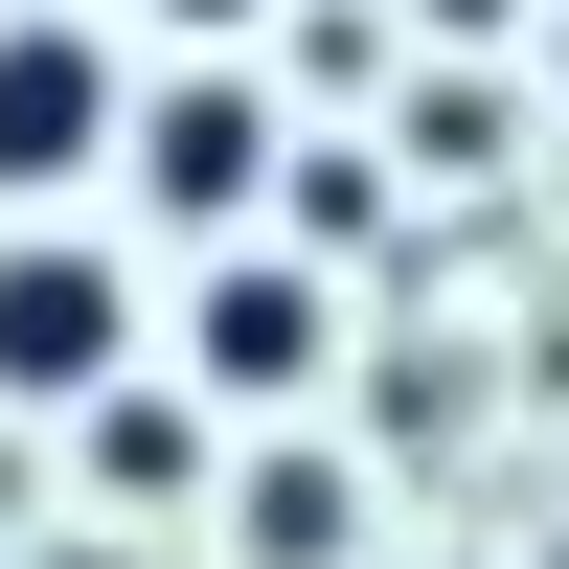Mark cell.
Segmentation results:
<instances>
[{"label":"cell","instance_id":"ba28073f","mask_svg":"<svg viewBox=\"0 0 569 569\" xmlns=\"http://www.w3.org/2000/svg\"><path fill=\"white\" fill-rule=\"evenodd\" d=\"M273 206H297L319 251H365V228H388V182H365V160H273Z\"/></svg>","mask_w":569,"mask_h":569},{"label":"cell","instance_id":"7c38bea8","mask_svg":"<svg viewBox=\"0 0 569 569\" xmlns=\"http://www.w3.org/2000/svg\"><path fill=\"white\" fill-rule=\"evenodd\" d=\"M547 46H569V0H547Z\"/></svg>","mask_w":569,"mask_h":569},{"label":"cell","instance_id":"277c9868","mask_svg":"<svg viewBox=\"0 0 569 569\" xmlns=\"http://www.w3.org/2000/svg\"><path fill=\"white\" fill-rule=\"evenodd\" d=\"M319 365H342V297H319L297 251H206V297H182V388H206V410H297Z\"/></svg>","mask_w":569,"mask_h":569},{"label":"cell","instance_id":"30bf717a","mask_svg":"<svg viewBox=\"0 0 569 569\" xmlns=\"http://www.w3.org/2000/svg\"><path fill=\"white\" fill-rule=\"evenodd\" d=\"M410 23H456V46H501V23H547V0H410Z\"/></svg>","mask_w":569,"mask_h":569},{"label":"cell","instance_id":"3957f363","mask_svg":"<svg viewBox=\"0 0 569 569\" xmlns=\"http://www.w3.org/2000/svg\"><path fill=\"white\" fill-rule=\"evenodd\" d=\"M114 114H137V69H114L91 23H46V0H23V23H0V228L69 206V182L114 160Z\"/></svg>","mask_w":569,"mask_h":569},{"label":"cell","instance_id":"5b68a950","mask_svg":"<svg viewBox=\"0 0 569 569\" xmlns=\"http://www.w3.org/2000/svg\"><path fill=\"white\" fill-rule=\"evenodd\" d=\"M228 547H251V569H365V456L273 433L251 479H228Z\"/></svg>","mask_w":569,"mask_h":569},{"label":"cell","instance_id":"8fae6325","mask_svg":"<svg viewBox=\"0 0 569 569\" xmlns=\"http://www.w3.org/2000/svg\"><path fill=\"white\" fill-rule=\"evenodd\" d=\"M46 569H137V547H46Z\"/></svg>","mask_w":569,"mask_h":569},{"label":"cell","instance_id":"6da1fadb","mask_svg":"<svg viewBox=\"0 0 569 569\" xmlns=\"http://www.w3.org/2000/svg\"><path fill=\"white\" fill-rule=\"evenodd\" d=\"M273 160H297V114H273V69H160V91L114 114V182H137L160 228H206V251H251Z\"/></svg>","mask_w":569,"mask_h":569},{"label":"cell","instance_id":"52a82bcc","mask_svg":"<svg viewBox=\"0 0 569 569\" xmlns=\"http://www.w3.org/2000/svg\"><path fill=\"white\" fill-rule=\"evenodd\" d=\"M410 160H433V182H479V160H501V91H479V69H433V91H410Z\"/></svg>","mask_w":569,"mask_h":569},{"label":"cell","instance_id":"9c48e42d","mask_svg":"<svg viewBox=\"0 0 569 569\" xmlns=\"http://www.w3.org/2000/svg\"><path fill=\"white\" fill-rule=\"evenodd\" d=\"M160 23H182V46H206V69H228V46H251V23H273V0H160Z\"/></svg>","mask_w":569,"mask_h":569},{"label":"cell","instance_id":"8992f818","mask_svg":"<svg viewBox=\"0 0 569 569\" xmlns=\"http://www.w3.org/2000/svg\"><path fill=\"white\" fill-rule=\"evenodd\" d=\"M69 456H91L114 501H182V479H206V388H91V410H69Z\"/></svg>","mask_w":569,"mask_h":569},{"label":"cell","instance_id":"7a4b0ae2","mask_svg":"<svg viewBox=\"0 0 569 569\" xmlns=\"http://www.w3.org/2000/svg\"><path fill=\"white\" fill-rule=\"evenodd\" d=\"M137 388V297L91 228H0V410H91Z\"/></svg>","mask_w":569,"mask_h":569}]
</instances>
